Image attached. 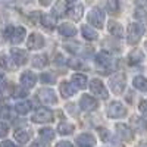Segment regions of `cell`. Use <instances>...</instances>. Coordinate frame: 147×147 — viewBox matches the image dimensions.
Segmentation results:
<instances>
[{"label": "cell", "instance_id": "obj_5", "mask_svg": "<svg viewBox=\"0 0 147 147\" xmlns=\"http://www.w3.org/2000/svg\"><path fill=\"white\" fill-rule=\"evenodd\" d=\"M127 115V109L121 102H110L107 107V116L113 119H121Z\"/></svg>", "mask_w": 147, "mask_h": 147}, {"label": "cell", "instance_id": "obj_31", "mask_svg": "<svg viewBox=\"0 0 147 147\" xmlns=\"http://www.w3.org/2000/svg\"><path fill=\"white\" fill-rule=\"evenodd\" d=\"M47 65V56L46 55H37L32 57V66L34 68H44Z\"/></svg>", "mask_w": 147, "mask_h": 147}, {"label": "cell", "instance_id": "obj_6", "mask_svg": "<svg viewBox=\"0 0 147 147\" xmlns=\"http://www.w3.org/2000/svg\"><path fill=\"white\" fill-rule=\"evenodd\" d=\"M53 121V112L50 109L41 107L32 115V122L35 124H43V122H52Z\"/></svg>", "mask_w": 147, "mask_h": 147}, {"label": "cell", "instance_id": "obj_24", "mask_svg": "<svg viewBox=\"0 0 147 147\" xmlns=\"http://www.w3.org/2000/svg\"><path fill=\"white\" fill-rule=\"evenodd\" d=\"M15 110H16L19 115H27L30 110H31V103L28 100H19L15 105Z\"/></svg>", "mask_w": 147, "mask_h": 147}, {"label": "cell", "instance_id": "obj_12", "mask_svg": "<svg viewBox=\"0 0 147 147\" xmlns=\"http://www.w3.org/2000/svg\"><path fill=\"white\" fill-rule=\"evenodd\" d=\"M19 81H21V84H22V87H25V88H32L34 85H35V82H37V77L34 75L31 71H25L24 74H21Z\"/></svg>", "mask_w": 147, "mask_h": 147}, {"label": "cell", "instance_id": "obj_38", "mask_svg": "<svg viewBox=\"0 0 147 147\" xmlns=\"http://www.w3.org/2000/svg\"><path fill=\"white\" fill-rule=\"evenodd\" d=\"M138 107H140L141 115L147 116V100H141V102H140V105H138Z\"/></svg>", "mask_w": 147, "mask_h": 147}, {"label": "cell", "instance_id": "obj_34", "mask_svg": "<svg viewBox=\"0 0 147 147\" xmlns=\"http://www.w3.org/2000/svg\"><path fill=\"white\" fill-rule=\"evenodd\" d=\"M12 59H9L7 56H0V66L5 68V69H13L15 66L10 63Z\"/></svg>", "mask_w": 147, "mask_h": 147}, {"label": "cell", "instance_id": "obj_2", "mask_svg": "<svg viewBox=\"0 0 147 147\" xmlns=\"http://www.w3.org/2000/svg\"><path fill=\"white\" fill-rule=\"evenodd\" d=\"M146 32V28L141 22H134V24H129L128 27V43L129 44H137L140 41V38L144 35Z\"/></svg>", "mask_w": 147, "mask_h": 147}, {"label": "cell", "instance_id": "obj_7", "mask_svg": "<svg viewBox=\"0 0 147 147\" xmlns=\"http://www.w3.org/2000/svg\"><path fill=\"white\" fill-rule=\"evenodd\" d=\"M90 91L96 96V97H100V99H107V90L105 87V84L100 80H91L90 82Z\"/></svg>", "mask_w": 147, "mask_h": 147}, {"label": "cell", "instance_id": "obj_37", "mask_svg": "<svg viewBox=\"0 0 147 147\" xmlns=\"http://www.w3.org/2000/svg\"><path fill=\"white\" fill-rule=\"evenodd\" d=\"M7 131H9L7 124H5V122H0V138L6 137V136H7Z\"/></svg>", "mask_w": 147, "mask_h": 147}, {"label": "cell", "instance_id": "obj_42", "mask_svg": "<svg viewBox=\"0 0 147 147\" xmlns=\"http://www.w3.org/2000/svg\"><path fill=\"white\" fill-rule=\"evenodd\" d=\"M16 96H21V97L27 96V91L24 90V87H22V88H18V90H16Z\"/></svg>", "mask_w": 147, "mask_h": 147}, {"label": "cell", "instance_id": "obj_15", "mask_svg": "<svg viewBox=\"0 0 147 147\" xmlns=\"http://www.w3.org/2000/svg\"><path fill=\"white\" fill-rule=\"evenodd\" d=\"M107 30L113 37H116V38H122V37H124V28H122V25L116 21H109L107 22Z\"/></svg>", "mask_w": 147, "mask_h": 147}, {"label": "cell", "instance_id": "obj_27", "mask_svg": "<svg viewBox=\"0 0 147 147\" xmlns=\"http://www.w3.org/2000/svg\"><path fill=\"white\" fill-rule=\"evenodd\" d=\"M132 85H134V87H136L137 90H140V91H143V93H147V78L138 75V77L134 78Z\"/></svg>", "mask_w": 147, "mask_h": 147}, {"label": "cell", "instance_id": "obj_36", "mask_svg": "<svg viewBox=\"0 0 147 147\" xmlns=\"http://www.w3.org/2000/svg\"><path fill=\"white\" fill-rule=\"evenodd\" d=\"M134 16H136V19H138V21H143V22H147V15H146V12H144V9L141 7H138V9H136V12H134Z\"/></svg>", "mask_w": 147, "mask_h": 147}, {"label": "cell", "instance_id": "obj_20", "mask_svg": "<svg viewBox=\"0 0 147 147\" xmlns=\"http://www.w3.org/2000/svg\"><path fill=\"white\" fill-rule=\"evenodd\" d=\"M72 84L75 88H85L87 87V77L84 74H74L72 75Z\"/></svg>", "mask_w": 147, "mask_h": 147}, {"label": "cell", "instance_id": "obj_1", "mask_svg": "<svg viewBox=\"0 0 147 147\" xmlns=\"http://www.w3.org/2000/svg\"><path fill=\"white\" fill-rule=\"evenodd\" d=\"M25 28L24 27H7L5 31H3V35L5 38H7L12 44H19L24 41V38H25Z\"/></svg>", "mask_w": 147, "mask_h": 147}, {"label": "cell", "instance_id": "obj_43", "mask_svg": "<svg viewBox=\"0 0 147 147\" xmlns=\"http://www.w3.org/2000/svg\"><path fill=\"white\" fill-rule=\"evenodd\" d=\"M0 147H15V146L12 144V141H3L0 143Z\"/></svg>", "mask_w": 147, "mask_h": 147}, {"label": "cell", "instance_id": "obj_13", "mask_svg": "<svg viewBox=\"0 0 147 147\" xmlns=\"http://www.w3.org/2000/svg\"><path fill=\"white\" fill-rule=\"evenodd\" d=\"M129 124H131V127L136 129L137 132H146L147 131V121L143 119L141 116H137V115L131 116Z\"/></svg>", "mask_w": 147, "mask_h": 147}, {"label": "cell", "instance_id": "obj_41", "mask_svg": "<svg viewBox=\"0 0 147 147\" xmlns=\"http://www.w3.org/2000/svg\"><path fill=\"white\" fill-rule=\"evenodd\" d=\"M56 147H74L69 141H59L57 144H56Z\"/></svg>", "mask_w": 147, "mask_h": 147}, {"label": "cell", "instance_id": "obj_3", "mask_svg": "<svg viewBox=\"0 0 147 147\" xmlns=\"http://www.w3.org/2000/svg\"><path fill=\"white\" fill-rule=\"evenodd\" d=\"M125 85H127V78H125L124 74H121V72L115 74V75L110 77V80H109V87L115 94H122L124 93Z\"/></svg>", "mask_w": 147, "mask_h": 147}, {"label": "cell", "instance_id": "obj_22", "mask_svg": "<svg viewBox=\"0 0 147 147\" xmlns=\"http://www.w3.org/2000/svg\"><path fill=\"white\" fill-rule=\"evenodd\" d=\"M66 13V6L63 2H56L55 6L52 7V16L53 18H60V16H65Z\"/></svg>", "mask_w": 147, "mask_h": 147}, {"label": "cell", "instance_id": "obj_48", "mask_svg": "<svg viewBox=\"0 0 147 147\" xmlns=\"http://www.w3.org/2000/svg\"><path fill=\"white\" fill-rule=\"evenodd\" d=\"M68 2H69V3H74V2H77V0H68Z\"/></svg>", "mask_w": 147, "mask_h": 147}, {"label": "cell", "instance_id": "obj_11", "mask_svg": "<svg viewBox=\"0 0 147 147\" xmlns=\"http://www.w3.org/2000/svg\"><path fill=\"white\" fill-rule=\"evenodd\" d=\"M80 106L85 112H91V110H94L97 107V100L88 94H82V97L80 99Z\"/></svg>", "mask_w": 147, "mask_h": 147}, {"label": "cell", "instance_id": "obj_25", "mask_svg": "<svg viewBox=\"0 0 147 147\" xmlns=\"http://www.w3.org/2000/svg\"><path fill=\"white\" fill-rule=\"evenodd\" d=\"M74 129H75V127H74L72 124H69V122H60V124L57 125V132L60 134V136H69V134L74 132Z\"/></svg>", "mask_w": 147, "mask_h": 147}, {"label": "cell", "instance_id": "obj_19", "mask_svg": "<svg viewBox=\"0 0 147 147\" xmlns=\"http://www.w3.org/2000/svg\"><path fill=\"white\" fill-rule=\"evenodd\" d=\"M81 34H82L84 38L88 40V41H93V40L99 38V34H97V31H94V28H91V27H88V25H82Z\"/></svg>", "mask_w": 147, "mask_h": 147}, {"label": "cell", "instance_id": "obj_28", "mask_svg": "<svg viewBox=\"0 0 147 147\" xmlns=\"http://www.w3.org/2000/svg\"><path fill=\"white\" fill-rule=\"evenodd\" d=\"M30 137H31V134H30V131H27V129H18V131L15 132V140L19 141L21 144L28 143V141H30Z\"/></svg>", "mask_w": 147, "mask_h": 147}, {"label": "cell", "instance_id": "obj_45", "mask_svg": "<svg viewBox=\"0 0 147 147\" xmlns=\"http://www.w3.org/2000/svg\"><path fill=\"white\" fill-rule=\"evenodd\" d=\"M50 2H52V0H40V3H41L43 6H47V5H50Z\"/></svg>", "mask_w": 147, "mask_h": 147}, {"label": "cell", "instance_id": "obj_21", "mask_svg": "<svg viewBox=\"0 0 147 147\" xmlns=\"http://www.w3.org/2000/svg\"><path fill=\"white\" fill-rule=\"evenodd\" d=\"M68 12V16L72 19V21H80L81 16H82V12H84V7L82 5H75V6H72Z\"/></svg>", "mask_w": 147, "mask_h": 147}, {"label": "cell", "instance_id": "obj_29", "mask_svg": "<svg viewBox=\"0 0 147 147\" xmlns=\"http://www.w3.org/2000/svg\"><path fill=\"white\" fill-rule=\"evenodd\" d=\"M41 24H43V27L47 28V30H53L56 27V19L52 16V15H41L40 18Z\"/></svg>", "mask_w": 147, "mask_h": 147}, {"label": "cell", "instance_id": "obj_44", "mask_svg": "<svg viewBox=\"0 0 147 147\" xmlns=\"http://www.w3.org/2000/svg\"><path fill=\"white\" fill-rule=\"evenodd\" d=\"M31 147H46V144H43V143H40V141H35Z\"/></svg>", "mask_w": 147, "mask_h": 147}, {"label": "cell", "instance_id": "obj_23", "mask_svg": "<svg viewBox=\"0 0 147 147\" xmlns=\"http://www.w3.org/2000/svg\"><path fill=\"white\" fill-rule=\"evenodd\" d=\"M143 59H144V55L141 50H132L128 55V63L129 65H138Z\"/></svg>", "mask_w": 147, "mask_h": 147}, {"label": "cell", "instance_id": "obj_10", "mask_svg": "<svg viewBox=\"0 0 147 147\" xmlns=\"http://www.w3.org/2000/svg\"><path fill=\"white\" fill-rule=\"evenodd\" d=\"M44 46V38L43 35L38 34V32H32L30 37H28V41H27V47L30 50H38Z\"/></svg>", "mask_w": 147, "mask_h": 147}, {"label": "cell", "instance_id": "obj_49", "mask_svg": "<svg viewBox=\"0 0 147 147\" xmlns=\"http://www.w3.org/2000/svg\"><path fill=\"white\" fill-rule=\"evenodd\" d=\"M144 46H146V49H147V41H146V44H144Z\"/></svg>", "mask_w": 147, "mask_h": 147}, {"label": "cell", "instance_id": "obj_16", "mask_svg": "<svg viewBox=\"0 0 147 147\" xmlns=\"http://www.w3.org/2000/svg\"><path fill=\"white\" fill-rule=\"evenodd\" d=\"M59 91H60V96L65 97V99H68V97L74 96L77 93V88L74 87V84L68 82V81H63L62 84H60V87H59Z\"/></svg>", "mask_w": 147, "mask_h": 147}, {"label": "cell", "instance_id": "obj_32", "mask_svg": "<svg viewBox=\"0 0 147 147\" xmlns=\"http://www.w3.org/2000/svg\"><path fill=\"white\" fill-rule=\"evenodd\" d=\"M106 10L109 12L110 15H115L119 12V2L118 0H109V3L106 6Z\"/></svg>", "mask_w": 147, "mask_h": 147}, {"label": "cell", "instance_id": "obj_26", "mask_svg": "<svg viewBox=\"0 0 147 147\" xmlns=\"http://www.w3.org/2000/svg\"><path fill=\"white\" fill-rule=\"evenodd\" d=\"M96 60L97 63H99L100 66H105V68H109L110 63H112V57H110V55H107L106 52H102L96 56Z\"/></svg>", "mask_w": 147, "mask_h": 147}, {"label": "cell", "instance_id": "obj_39", "mask_svg": "<svg viewBox=\"0 0 147 147\" xmlns=\"http://www.w3.org/2000/svg\"><path fill=\"white\" fill-rule=\"evenodd\" d=\"M66 109H68V112H69L72 116H77V115H78V112L75 110V105H72V103H71V105L66 106Z\"/></svg>", "mask_w": 147, "mask_h": 147}, {"label": "cell", "instance_id": "obj_18", "mask_svg": "<svg viewBox=\"0 0 147 147\" xmlns=\"http://www.w3.org/2000/svg\"><path fill=\"white\" fill-rule=\"evenodd\" d=\"M116 131H118V136L125 140V141H129L132 140V132H131V128L125 124H116Z\"/></svg>", "mask_w": 147, "mask_h": 147}, {"label": "cell", "instance_id": "obj_9", "mask_svg": "<svg viewBox=\"0 0 147 147\" xmlns=\"http://www.w3.org/2000/svg\"><path fill=\"white\" fill-rule=\"evenodd\" d=\"M10 59H12V62H15L16 66L25 65L27 60H28V53L25 50H21V49H12L10 50Z\"/></svg>", "mask_w": 147, "mask_h": 147}, {"label": "cell", "instance_id": "obj_30", "mask_svg": "<svg viewBox=\"0 0 147 147\" xmlns=\"http://www.w3.org/2000/svg\"><path fill=\"white\" fill-rule=\"evenodd\" d=\"M38 134H40V138L43 140V141H52L53 138H55V131L52 129V128H41L40 131H38Z\"/></svg>", "mask_w": 147, "mask_h": 147}, {"label": "cell", "instance_id": "obj_46", "mask_svg": "<svg viewBox=\"0 0 147 147\" xmlns=\"http://www.w3.org/2000/svg\"><path fill=\"white\" fill-rule=\"evenodd\" d=\"M2 100H3V97H2V93H0V103H2Z\"/></svg>", "mask_w": 147, "mask_h": 147}, {"label": "cell", "instance_id": "obj_4", "mask_svg": "<svg viewBox=\"0 0 147 147\" xmlns=\"http://www.w3.org/2000/svg\"><path fill=\"white\" fill-rule=\"evenodd\" d=\"M88 22L96 28H103L105 25V12L100 7H93L88 13Z\"/></svg>", "mask_w": 147, "mask_h": 147}, {"label": "cell", "instance_id": "obj_17", "mask_svg": "<svg viewBox=\"0 0 147 147\" xmlns=\"http://www.w3.org/2000/svg\"><path fill=\"white\" fill-rule=\"evenodd\" d=\"M57 30H59V34L63 35V37H74L77 34V28L74 27L72 24H69V22L60 24V25L57 27Z\"/></svg>", "mask_w": 147, "mask_h": 147}, {"label": "cell", "instance_id": "obj_35", "mask_svg": "<svg viewBox=\"0 0 147 147\" xmlns=\"http://www.w3.org/2000/svg\"><path fill=\"white\" fill-rule=\"evenodd\" d=\"M68 65L71 66V68H74V69H87V66H85L80 59H71L69 62H68Z\"/></svg>", "mask_w": 147, "mask_h": 147}, {"label": "cell", "instance_id": "obj_40", "mask_svg": "<svg viewBox=\"0 0 147 147\" xmlns=\"http://www.w3.org/2000/svg\"><path fill=\"white\" fill-rule=\"evenodd\" d=\"M99 131H100V136H102V140H103V141H106V140L109 138V134H107L109 131H107V129H103V128H100Z\"/></svg>", "mask_w": 147, "mask_h": 147}, {"label": "cell", "instance_id": "obj_14", "mask_svg": "<svg viewBox=\"0 0 147 147\" xmlns=\"http://www.w3.org/2000/svg\"><path fill=\"white\" fill-rule=\"evenodd\" d=\"M75 143L80 146V147H93L96 144V138L91 134H81L75 138Z\"/></svg>", "mask_w": 147, "mask_h": 147}, {"label": "cell", "instance_id": "obj_47", "mask_svg": "<svg viewBox=\"0 0 147 147\" xmlns=\"http://www.w3.org/2000/svg\"><path fill=\"white\" fill-rule=\"evenodd\" d=\"M21 2H24V3H28V2H30V0H21Z\"/></svg>", "mask_w": 147, "mask_h": 147}, {"label": "cell", "instance_id": "obj_8", "mask_svg": "<svg viewBox=\"0 0 147 147\" xmlns=\"http://www.w3.org/2000/svg\"><path fill=\"white\" fill-rule=\"evenodd\" d=\"M38 99L46 105H55L57 103V96L52 88H41L38 90Z\"/></svg>", "mask_w": 147, "mask_h": 147}, {"label": "cell", "instance_id": "obj_33", "mask_svg": "<svg viewBox=\"0 0 147 147\" xmlns=\"http://www.w3.org/2000/svg\"><path fill=\"white\" fill-rule=\"evenodd\" d=\"M55 81H56L55 74H52V72H44V74H41V82H43V84H55Z\"/></svg>", "mask_w": 147, "mask_h": 147}]
</instances>
